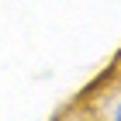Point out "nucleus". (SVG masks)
<instances>
[{
    "label": "nucleus",
    "mask_w": 121,
    "mask_h": 121,
    "mask_svg": "<svg viewBox=\"0 0 121 121\" xmlns=\"http://www.w3.org/2000/svg\"><path fill=\"white\" fill-rule=\"evenodd\" d=\"M80 104L86 111H93L100 121H121V62L107 73V80L100 86H93L90 93H83Z\"/></svg>",
    "instance_id": "1"
},
{
    "label": "nucleus",
    "mask_w": 121,
    "mask_h": 121,
    "mask_svg": "<svg viewBox=\"0 0 121 121\" xmlns=\"http://www.w3.org/2000/svg\"><path fill=\"white\" fill-rule=\"evenodd\" d=\"M76 111H80V114H76V118H62V121H100V118H97V114H93V111H86V107H83V104H80V100H76Z\"/></svg>",
    "instance_id": "2"
}]
</instances>
